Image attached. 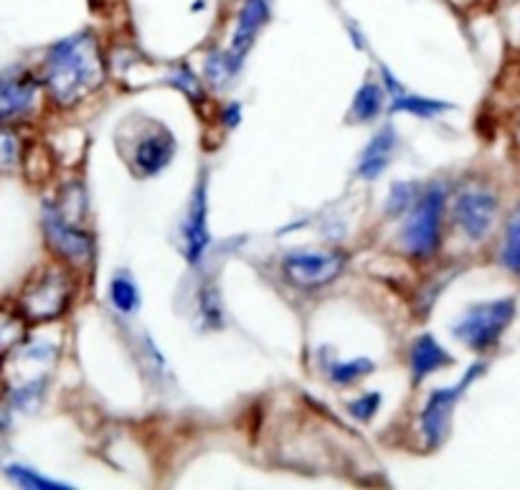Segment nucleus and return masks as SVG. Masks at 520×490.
Instances as JSON below:
<instances>
[{"label":"nucleus","mask_w":520,"mask_h":490,"mask_svg":"<svg viewBox=\"0 0 520 490\" xmlns=\"http://www.w3.org/2000/svg\"><path fill=\"white\" fill-rule=\"evenodd\" d=\"M41 82L59 107H71L105 82V56L95 34L82 31L46 51Z\"/></svg>","instance_id":"1"},{"label":"nucleus","mask_w":520,"mask_h":490,"mask_svg":"<svg viewBox=\"0 0 520 490\" xmlns=\"http://www.w3.org/2000/svg\"><path fill=\"white\" fill-rule=\"evenodd\" d=\"M447 204V189L442 183H432L412 206V214L402 229V244L416 260H429L442 244V214Z\"/></svg>","instance_id":"2"},{"label":"nucleus","mask_w":520,"mask_h":490,"mask_svg":"<svg viewBox=\"0 0 520 490\" xmlns=\"http://www.w3.org/2000/svg\"><path fill=\"white\" fill-rule=\"evenodd\" d=\"M513 318H515V298L477 302V305H470L454 321L452 333L467 348H473L477 353H485L493 346H497V341L508 331Z\"/></svg>","instance_id":"3"},{"label":"nucleus","mask_w":520,"mask_h":490,"mask_svg":"<svg viewBox=\"0 0 520 490\" xmlns=\"http://www.w3.org/2000/svg\"><path fill=\"white\" fill-rule=\"evenodd\" d=\"M74 295V280L64 267H48L24 287L18 308L31 323H51L69 308Z\"/></svg>","instance_id":"4"},{"label":"nucleus","mask_w":520,"mask_h":490,"mask_svg":"<svg viewBox=\"0 0 520 490\" xmlns=\"http://www.w3.org/2000/svg\"><path fill=\"white\" fill-rule=\"evenodd\" d=\"M485 361H477V363H473V366L467 369V373H464L454 386H450V389H437V392L429 394L424 409H422V417H419V430L424 434V444L429 450H437L439 444L447 440L452 414H454V407H457L460 396L485 373Z\"/></svg>","instance_id":"5"},{"label":"nucleus","mask_w":520,"mask_h":490,"mask_svg":"<svg viewBox=\"0 0 520 490\" xmlns=\"http://www.w3.org/2000/svg\"><path fill=\"white\" fill-rule=\"evenodd\" d=\"M348 257L338 250L292 251L282 260V275L297 290H320L343 275Z\"/></svg>","instance_id":"6"},{"label":"nucleus","mask_w":520,"mask_h":490,"mask_svg":"<svg viewBox=\"0 0 520 490\" xmlns=\"http://www.w3.org/2000/svg\"><path fill=\"white\" fill-rule=\"evenodd\" d=\"M500 201L487 186H467L454 199V224L467 240L483 241L493 231Z\"/></svg>","instance_id":"7"},{"label":"nucleus","mask_w":520,"mask_h":490,"mask_svg":"<svg viewBox=\"0 0 520 490\" xmlns=\"http://www.w3.org/2000/svg\"><path fill=\"white\" fill-rule=\"evenodd\" d=\"M44 234L51 251L69 264H84L92 257V237L79 229L76 221H69L59 209H44Z\"/></svg>","instance_id":"8"},{"label":"nucleus","mask_w":520,"mask_h":490,"mask_svg":"<svg viewBox=\"0 0 520 490\" xmlns=\"http://www.w3.org/2000/svg\"><path fill=\"white\" fill-rule=\"evenodd\" d=\"M41 87L44 82L28 72L13 69L0 74V125L31 117L41 99Z\"/></svg>","instance_id":"9"},{"label":"nucleus","mask_w":520,"mask_h":490,"mask_svg":"<svg viewBox=\"0 0 520 490\" xmlns=\"http://www.w3.org/2000/svg\"><path fill=\"white\" fill-rule=\"evenodd\" d=\"M173 156H176L173 132L163 128V125H153V128L142 132L132 145L130 166L135 170V176L150 179V176H158L160 170H166Z\"/></svg>","instance_id":"10"},{"label":"nucleus","mask_w":520,"mask_h":490,"mask_svg":"<svg viewBox=\"0 0 520 490\" xmlns=\"http://www.w3.org/2000/svg\"><path fill=\"white\" fill-rule=\"evenodd\" d=\"M183 241H186V260L189 264L201 262L203 254L209 250V186H206V173L203 179H199L193 196H190L189 216H186V224H183Z\"/></svg>","instance_id":"11"},{"label":"nucleus","mask_w":520,"mask_h":490,"mask_svg":"<svg viewBox=\"0 0 520 490\" xmlns=\"http://www.w3.org/2000/svg\"><path fill=\"white\" fill-rule=\"evenodd\" d=\"M270 11H272L270 0H244L241 3L237 26H234V34H231V44H229V54L234 59L244 61L264 24L270 21Z\"/></svg>","instance_id":"12"},{"label":"nucleus","mask_w":520,"mask_h":490,"mask_svg":"<svg viewBox=\"0 0 520 490\" xmlns=\"http://www.w3.org/2000/svg\"><path fill=\"white\" fill-rule=\"evenodd\" d=\"M454 363L450 351L439 346V341L434 335H419L414 343H412V351H409V369H412V382L422 383L426 376L437 373L444 366Z\"/></svg>","instance_id":"13"},{"label":"nucleus","mask_w":520,"mask_h":490,"mask_svg":"<svg viewBox=\"0 0 520 490\" xmlns=\"http://www.w3.org/2000/svg\"><path fill=\"white\" fill-rule=\"evenodd\" d=\"M396 148V132L391 125H386L383 130L376 132L371 138V143L366 145V150L361 153V160H358V176L366 180H376L386 170L391 160V153Z\"/></svg>","instance_id":"14"},{"label":"nucleus","mask_w":520,"mask_h":490,"mask_svg":"<svg viewBox=\"0 0 520 490\" xmlns=\"http://www.w3.org/2000/svg\"><path fill=\"white\" fill-rule=\"evenodd\" d=\"M28 325L24 311L15 305H0V359L11 356L13 351L24 346L28 338Z\"/></svg>","instance_id":"15"},{"label":"nucleus","mask_w":520,"mask_h":490,"mask_svg":"<svg viewBox=\"0 0 520 490\" xmlns=\"http://www.w3.org/2000/svg\"><path fill=\"white\" fill-rule=\"evenodd\" d=\"M391 109L393 112H409V115H416V117H434L444 109H452V105L442 102V99H426V97L409 95V92H393L391 95Z\"/></svg>","instance_id":"16"},{"label":"nucleus","mask_w":520,"mask_h":490,"mask_svg":"<svg viewBox=\"0 0 520 490\" xmlns=\"http://www.w3.org/2000/svg\"><path fill=\"white\" fill-rule=\"evenodd\" d=\"M381 107H383V89L379 84L366 82L353 97V107H351V120L355 122H371L379 117Z\"/></svg>","instance_id":"17"},{"label":"nucleus","mask_w":520,"mask_h":490,"mask_svg":"<svg viewBox=\"0 0 520 490\" xmlns=\"http://www.w3.org/2000/svg\"><path fill=\"white\" fill-rule=\"evenodd\" d=\"M500 264L508 270L510 275L520 277V204L505 224V237H503V247H500Z\"/></svg>","instance_id":"18"},{"label":"nucleus","mask_w":520,"mask_h":490,"mask_svg":"<svg viewBox=\"0 0 520 490\" xmlns=\"http://www.w3.org/2000/svg\"><path fill=\"white\" fill-rule=\"evenodd\" d=\"M5 475L18 485V488H28V490H66L69 485L61 483V480L46 478L41 473H36L34 467L21 465V463H11L5 465Z\"/></svg>","instance_id":"19"},{"label":"nucleus","mask_w":520,"mask_h":490,"mask_svg":"<svg viewBox=\"0 0 520 490\" xmlns=\"http://www.w3.org/2000/svg\"><path fill=\"white\" fill-rule=\"evenodd\" d=\"M109 300H112V305H115V311L119 312H135L140 308V292H138V287L132 282L130 275H125V272H117V275L112 277V285H109Z\"/></svg>","instance_id":"20"},{"label":"nucleus","mask_w":520,"mask_h":490,"mask_svg":"<svg viewBox=\"0 0 520 490\" xmlns=\"http://www.w3.org/2000/svg\"><path fill=\"white\" fill-rule=\"evenodd\" d=\"M241 61H237L229 51H213L209 61H206V79L213 87H224L234 79V74L239 72Z\"/></svg>","instance_id":"21"},{"label":"nucleus","mask_w":520,"mask_h":490,"mask_svg":"<svg viewBox=\"0 0 520 490\" xmlns=\"http://www.w3.org/2000/svg\"><path fill=\"white\" fill-rule=\"evenodd\" d=\"M373 371V361L368 359H353V361H338L328 369V376L335 386H351L358 379H363L366 373Z\"/></svg>","instance_id":"22"},{"label":"nucleus","mask_w":520,"mask_h":490,"mask_svg":"<svg viewBox=\"0 0 520 490\" xmlns=\"http://www.w3.org/2000/svg\"><path fill=\"white\" fill-rule=\"evenodd\" d=\"M21 138L8 125H0V173H11L21 163Z\"/></svg>","instance_id":"23"},{"label":"nucleus","mask_w":520,"mask_h":490,"mask_svg":"<svg viewBox=\"0 0 520 490\" xmlns=\"http://www.w3.org/2000/svg\"><path fill=\"white\" fill-rule=\"evenodd\" d=\"M199 312H201V321L209 328H221L224 323V315H221V298L216 292V287L211 282H206L199 292Z\"/></svg>","instance_id":"24"},{"label":"nucleus","mask_w":520,"mask_h":490,"mask_svg":"<svg viewBox=\"0 0 520 490\" xmlns=\"http://www.w3.org/2000/svg\"><path fill=\"white\" fill-rule=\"evenodd\" d=\"M416 199H419V191H416L412 183H393L386 209H389V214H403L406 209L414 206Z\"/></svg>","instance_id":"25"},{"label":"nucleus","mask_w":520,"mask_h":490,"mask_svg":"<svg viewBox=\"0 0 520 490\" xmlns=\"http://www.w3.org/2000/svg\"><path fill=\"white\" fill-rule=\"evenodd\" d=\"M168 82L173 84L176 89H180V92H183L186 97L196 99V102H199V99L203 97V89H201V82H199V77L190 72V66H186V64H183V66H178L176 72L168 77Z\"/></svg>","instance_id":"26"},{"label":"nucleus","mask_w":520,"mask_h":490,"mask_svg":"<svg viewBox=\"0 0 520 490\" xmlns=\"http://www.w3.org/2000/svg\"><path fill=\"white\" fill-rule=\"evenodd\" d=\"M379 407H381V394H376V392H371V394H363L361 399H355V402H351V404H348L351 414H353L358 422H371V419H373V414L379 412Z\"/></svg>","instance_id":"27"},{"label":"nucleus","mask_w":520,"mask_h":490,"mask_svg":"<svg viewBox=\"0 0 520 490\" xmlns=\"http://www.w3.org/2000/svg\"><path fill=\"white\" fill-rule=\"evenodd\" d=\"M224 120L229 128H237L239 122H241V107H239V105H229V107L224 109Z\"/></svg>","instance_id":"28"},{"label":"nucleus","mask_w":520,"mask_h":490,"mask_svg":"<svg viewBox=\"0 0 520 490\" xmlns=\"http://www.w3.org/2000/svg\"><path fill=\"white\" fill-rule=\"evenodd\" d=\"M450 5H454V8H460V5H470L473 0H447Z\"/></svg>","instance_id":"29"}]
</instances>
